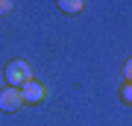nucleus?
Wrapping results in <instances>:
<instances>
[{"label": "nucleus", "mask_w": 132, "mask_h": 126, "mask_svg": "<svg viewBox=\"0 0 132 126\" xmlns=\"http://www.w3.org/2000/svg\"><path fill=\"white\" fill-rule=\"evenodd\" d=\"M3 79L9 82V88H18V91H21L29 79H32V68H29L24 59H15V62H9V65H6Z\"/></svg>", "instance_id": "1"}, {"label": "nucleus", "mask_w": 132, "mask_h": 126, "mask_svg": "<svg viewBox=\"0 0 132 126\" xmlns=\"http://www.w3.org/2000/svg\"><path fill=\"white\" fill-rule=\"evenodd\" d=\"M24 97L18 88H0V112H21Z\"/></svg>", "instance_id": "2"}, {"label": "nucleus", "mask_w": 132, "mask_h": 126, "mask_svg": "<svg viewBox=\"0 0 132 126\" xmlns=\"http://www.w3.org/2000/svg\"><path fill=\"white\" fill-rule=\"evenodd\" d=\"M21 97H24V103L29 106H35V103H41L44 97H47V88H44L41 82H35V79H29L24 88H21Z\"/></svg>", "instance_id": "3"}, {"label": "nucleus", "mask_w": 132, "mask_h": 126, "mask_svg": "<svg viewBox=\"0 0 132 126\" xmlns=\"http://www.w3.org/2000/svg\"><path fill=\"white\" fill-rule=\"evenodd\" d=\"M82 0H62V3H59V9L62 12H71V15H76V12H82Z\"/></svg>", "instance_id": "4"}, {"label": "nucleus", "mask_w": 132, "mask_h": 126, "mask_svg": "<svg viewBox=\"0 0 132 126\" xmlns=\"http://www.w3.org/2000/svg\"><path fill=\"white\" fill-rule=\"evenodd\" d=\"M120 97H123V103H129V106H132V82H126V85L120 88Z\"/></svg>", "instance_id": "5"}, {"label": "nucleus", "mask_w": 132, "mask_h": 126, "mask_svg": "<svg viewBox=\"0 0 132 126\" xmlns=\"http://www.w3.org/2000/svg\"><path fill=\"white\" fill-rule=\"evenodd\" d=\"M12 6H15L12 0H0V15H9V12H12Z\"/></svg>", "instance_id": "6"}, {"label": "nucleus", "mask_w": 132, "mask_h": 126, "mask_svg": "<svg viewBox=\"0 0 132 126\" xmlns=\"http://www.w3.org/2000/svg\"><path fill=\"white\" fill-rule=\"evenodd\" d=\"M123 76H126V82H132V59L123 65Z\"/></svg>", "instance_id": "7"}]
</instances>
